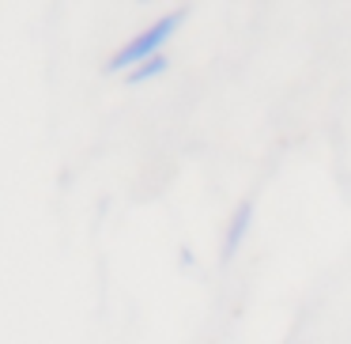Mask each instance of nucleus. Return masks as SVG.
Instances as JSON below:
<instances>
[{
	"label": "nucleus",
	"mask_w": 351,
	"mask_h": 344,
	"mask_svg": "<svg viewBox=\"0 0 351 344\" xmlns=\"http://www.w3.org/2000/svg\"><path fill=\"white\" fill-rule=\"evenodd\" d=\"M182 19H185V12H170V16H159L155 23H147L144 31L136 34V38H129L114 57H110L106 69H110V72H132L136 65H144V61H152V57H159L162 46H167V42L174 38V31L182 27Z\"/></svg>",
	"instance_id": "obj_1"
},
{
	"label": "nucleus",
	"mask_w": 351,
	"mask_h": 344,
	"mask_svg": "<svg viewBox=\"0 0 351 344\" xmlns=\"http://www.w3.org/2000/svg\"><path fill=\"white\" fill-rule=\"evenodd\" d=\"M250 220H253V200H242V205L234 208L230 227H227V242H223V253H227V257H234V250L242 246L245 231H250Z\"/></svg>",
	"instance_id": "obj_2"
},
{
	"label": "nucleus",
	"mask_w": 351,
	"mask_h": 344,
	"mask_svg": "<svg viewBox=\"0 0 351 344\" xmlns=\"http://www.w3.org/2000/svg\"><path fill=\"white\" fill-rule=\"evenodd\" d=\"M162 72H167V57H152V61H144V65H136V69L129 72V84H147V80H155V76H162Z\"/></svg>",
	"instance_id": "obj_3"
}]
</instances>
